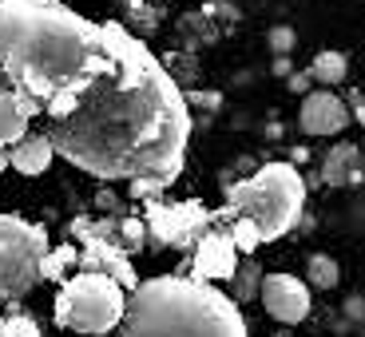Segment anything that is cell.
I'll use <instances>...</instances> for the list:
<instances>
[{
	"label": "cell",
	"instance_id": "6da1fadb",
	"mask_svg": "<svg viewBox=\"0 0 365 337\" xmlns=\"http://www.w3.org/2000/svg\"><path fill=\"white\" fill-rule=\"evenodd\" d=\"M100 60L44 103L56 155L96 179H155L171 187L191 143V103L159 56L123 24H100Z\"/></svg>",
	"mask_w": 365,
	"mask_h": 337
},
{
	"label": "cell",
	"instance_id": "7a4b0ae2",
	"mask_svg": "<svg viewBox=\"0 0 365 337\" xmlns=\"http://www.w3.org/2000/svg\"><path fill=\"white\" fill-rule=\"evenodd\" d=\"M100 24L60 0H0V76L44 108L100 60Z\"/></svg>",
	"mask_w": 365,
	"mask_h": 337
},
{
	"label": "cell",
	"instance_id": "3957f363",
	"mask_svg": "<svg viewBox=\"0 0 365 337\" xmlns=\"http://www.w3.org/2000/svg\"><path fill=\"white\" fill-rule=\"evenodd\" d=\"M119 337H250L238 301L199 278H147L131 290Z\"/></svg>",
	"mask_w": 365,
	"mask_h": 337
},
{
	"label": "cell",
	"instance_id": "277c9868",
	"mask_svg": "<svg viewBox=\"0 0 365 337\" xmlns=\"http://www.w3.org/2000/svg\"><path fill=\"white\" fill-rule=\"evenodd\" d=\"M230 214H242L258 227L262 242L290 234L306 207V179L294 163H266L250 179H238L227 187Z\"/></svg>",
	"mask_w": 365,
	"mask_h": 337
},
{
	"label": "cell",
	"instance_id": "5b68a950",
	"mask_svg": "<svg viewBox=\"0 0 365 337\" xmlns=\"http://www.w3.org/2000/svg\"><path fill=\"white\" fill-rule=\"evenodd\" d=\"M123 286L108 274L80 270L56 294V326L72 333H108L123 318Z\"/></svg>",
	"mask_w": 365,
	"mask_h": 337
},
{
	"label": "cell",
	"instance_id": "8992f818",
	"mask_svg": "<svg viewBox=\"0 0 365 337\" xmlns=\"http://www.w3.org/2000/svg\"><path fill=\"white\" fill-rule=\"evenodd\" d=\"M48 230L20 214H0V301H20L40 278V254H48Z\"/></svg>",
	"mask_w": 365,
	"mask_h": 337
},
{
	"label": "cell",
	"instance_id": "52a82bcc",
	"mask_svg": "<svg viewBox=\"0 0 365 337\" xmlns=\"http://www.w3.org/2000/svg\"><path fill=\"white\" fill-rule=\"evenodd\" d=\"M143 222H147V242H159V247L171 250H191L219 219H215V210L191 199V202H147Z\"/></svg>",
	"mask_w": 365,
	"mask_h": 337
},
{
	"label": "cell",
	"instance_id": "ba28073f",
	"mask_svg": "<svg viewBox=\"0 0 365 337\" xmlns=\"http://www.w3.org/2000/svg\"><path fill=\"white\" fill-rule=\"evenodd\" d=\"M72 234L80 238V262H76L80 270L108 274V278H115L123 290H135V286H139L135 270H131V254L119 247V238L96 234V230L80 227V222H72Z\"/></svg>",
	"mask_w": 365,
	"mask_h": 337
},
{
	"label": "cell",
	"instance_id": "9c48e42d",
	"mask_svg": "<svg viewBox=\"0 0 365 337\" xmlns=\"http://www.w3.org/2000/svg\"><path fill=\"white\" fill-rule=\"evenodd\" d=\"M262 306L274 321L298 326L310 313V286L294 278V274H262Z\"/></svg>",
	"mask_w": 365,
	"mask_h": 337
},
{
	"label": "cell",
	"instance_id": "30bf717a",
	"mask_svg": "<svg viewBox=\"0 0 365 337\" xmlns=\"http://www.w3.org/2000/svg\"><path fill=\"white\" fill-rule=\"evenodd\" d=\"M238 266V247L230 242V234L215 222L207 234L195 242V258H191V278L199 282H230V274Z\"/></svg>",
	"mask_w": 365,
	"mask_h": 337
},
{
	"label": "cell",
	"instance_id": "8fae6325",
	"mask_svg": "<svg viewBox=\"0 0 365 337\" xmlns=\"http://www.w3.org/2000/svg\"><path fill=\"white\" fill-rule=\"evenodd\" d=\"M306 135H338L349 123V108L334 95V91H310L302 100V115H298Z\"/></svg>",
	"mask_w": 365,
	"mask_h": 337
},
{
	"label": "cell",
	"instance_id": "7c38bea8",
	"mask_svg": "<svg viewBox=\"0 0 365 337\" xmlns=\"http://www.w3.org/2000/svg\"><path fill=\"white\" fill-rule=\"evenodd\" d=\"M40 103L24 91H12V88H0V147H12L16 139L28 135V123L40 115Z\"/></svg>",
	"mask_w": 365,
	"mask_h": 337
},
{
	"label": "cell",
	"instance_id": "4fadbf2b",
	"mask_svg": "<svg viewBox=\"0 0 365 337\" xmlns=\"http://www.w3.org/2000/svg\"><path fill=\"white\" fill-rule=\"evenodd\" d=\"M322 182L326 187H361L365 182V163L354 143H338L322 159Z\"/></svg>",
	"mask_w": 365,
	"mask_h": 337
},
{
	"label": "cell",
	"instance_id": "5bb4252c",
	"mask_svg": "<svg viewBox=\"0 0 365 337\" xmlns=\"http://www.w3.org/2000/svg\"><path fill=\"white\" fill-rule=\"evenodd\" d=\"M52 155H56V151H52V143H48V135H44V131H32V135H24V139L12 143L9 167H16L20 175H40V171H48Z\"/></svg>",
	"mask_w": 365,
	"mask_h": 337
},
{
	"label": "cell",
	"instance_id": "9a60e30c",
	"mask_svg": "<svg viewBox=\"0 0 365 337\" xmlns=\"http://www.w3.org/2000/svg\"><path fill=\"white\" fill-rule=\"evenodd\" d=\"M230 286H235V294L230 298L242 306V301H255V294L262 290V266L255 262V254L247 258V262H238L235 274H230Z\"/></svg>",
	"mask_w": 365,
	"mask_h": 337
},
{
	"label": "cell",
	"instance_id": "2e32d148",
	"mask_svg": "<svg viewBox=\"0 0 365 337\" xmlns=\"http://www.w3.org/2000/svg\"><path fill=\"white\" fill-rule=\"evenodd\" d=\"M80 262V247H52L48 254H40V278L44 282H64V270Z\"/></svg>",
	"mask_w": 365,
	"mask_h": 337
},
{
	"label": "cell",
	"instance_id": "e0dca14e",
	"mask_svg": "<svg viewBox=\"0 0 365 337\" xmlns=\"http://www.w3.org/2000/svg\"><path fill=\"white\" fill-rule=\"evenodd\" d=\"M346 56L341 52H318L314 56V64H310V80L326 83V88H338L341 80H346Z\"/></svg>",
	"mask_w": 365,
	"mask_h": 337
},
{
	"label": "cell",
	"instance_id": "ac0fdd59",
	"mask_svg": "<svg viewBox=\"0 0 365 337\" xmlns=\"http://www.w3.org/2000/svg\"><path fill=\"white\" fill-rule=\"evenodd\" d=\"M227 234H230V242L238 247V254H255V250L262 247V234H258V227H255L250 219H242V214H235V219H230Z\"/></svg>",
	"mask_w": 365,
	"mask_h": 337
},
{
	"label": "cell",
	"instance_id": "d6986e66",
	"mask_svg": "<svg viewBox=\"0 0 365 337\" xmlns=\"http://www.w3.org/2000/svg\"><path fill=\"white\" fill-rule=\"evenodd\" d=\"M306 278H310V286H318V290H334L338 286V262L329 254H314L310 262H306Z\"/></svg>",
	"mask_w": 365,
	"mask_h": 337
},
{
	"label": "cell",
	"instance_id": "ffe728a7",
	"mask_svg": "<svg viewBox=\"0 0 365 337\" xmlns=\"http://www.w3.org/2000/svg\"><path fill=\"white\" fill-rule=\"evenodd\" d=\"M115 234H119V247L128 250V254H135V250L147 247V222L143 219H119L115 222Z\"/></svg>",
	"mask_w": 365,
	"mask_h": 337
},
{
	"label": "cell",
	"instance_id": "44dd1931",
	"mask_svg": "<svg viewBox=\"0 0 365 337\" xmlns=\"http://www.w3.org/2000/svg\"><path fill=\"white\" fill-rule=\"evenodd\" d=\"M0 337H40V326H36V318H28V313H20L12 306V313L0 326Z\"/></svg>",
	"mask_w": 365,
	"mask_h": 337
},
{
	"label": "cell",
	"instance_id": "7402d4cb",
	"mask_svg": "<svg viewBox=\"0 0 365 337\" xmlns=\"http://www.w3.org/2000/svg\"><path fill=\"white\" fill-rule=\"evenodd\" d=\"M294 44H298L294 28H286V24L270 28V48H274V56H290V52H294Z\"/></svg>",
	"mask_w": 365,
	"mask_h": 337
},
{
	"label": "cell",
	"instance_id": "603a6c76",
	"mask_svg": "<svg viewBox=\"0 0 365 337\" xmlns=\"http://www.w3.org/2000/svg\"><path fill=\"white\" fill-rule=\"evenodd\" d=\"M306 88H310V72H306V76H290V91H298V95H302Z\"/></svg>",
	"mask_w": 365,
	"mask_h": 337
},
{
	"label": "cell",
	"instance_id": "cb8c5ba5",
	"mask_svg": "<svg viewBox=\"0 0 365 337\" xmlns=\"http://www.w3.org/2000/svg\"><path fill=\"white\" fill-rule=\"evenodd\" d=\"M274 72H278V76L290 72V56H274Z\"/></svg>",
	"mask_w": 365,
	"mask_h": 337
},
{
	"label": "cell",
	"instance_id": "d4e9b609",
	"mask_svg": "<svg viewBox=\"0 0 365 337\" xmlns=\"http://www.w3.org/2000/svg\"><path fill=\"white\" fill-rule=\"evenodd\" d=\"M354 115L361 119V128H365V100H361V95H354Z\"/></svg>",
	"mask_w": 365,
	"mask_h": 337
},
{
	"label": "cell",
	"instance_id": "484cf974",
	"mask_svg": "<svg viewBox=\"0 0 365 337\" xmlns=\"http://www.w3.org/2000/svg\"><path fill=\"white\" fill-rule=\"evenodd\" d=\"M4 167H9V151L0 147V175H4Z\"/></svg>",
	"mask_w": 365,
	"mask_h": 337
},
{
	"label": "cell",
	"instance_id": "4316f807",
	"mask_svg": "<svg viewBox=\"0 0 365 337\" xmlns=\"http://www.w3.org/2000/svg\"><path fill=\"white\" fill-rule=\"evenodd\" d=\"M0 326H4V318H0Z\"/></svg>",
	"mask_w": 365,
	"mask_h": 337
}]
</instances>
